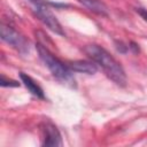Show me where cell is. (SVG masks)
Returning a JSON list of instances; mask_svg holds the SVG:
<instances>
[{
  "label": "cell",
  "instance_id": "3",
  "mask_svg": "<svg viewBox=\"0 0 147 147\" xmlns=\"http://www.w3.org/2000/svg\"><path fill=\"white\" fill-rule=\"evenodd\" d=\"M33 10L34 14L37 15V17L48 28L51 29L53 32L64 36V31L62 29V25L60 24V22L57 21L56 16L51 11V9L47 7L46 1L40 2V3H36L33 5Z\"/></svg>",
  "mask_w": 147,
  "mask_h": 147
},
{
  "label": "cell",
  "instance_id": "1",
  "mask_svg": "<svg viewBox=\"0 0 147 147\" xmlns=\"http://www.w3.org/2000/svg\"><path fill=\"white\" fill-rule=\"evenodd\" d=\"M84 52L93 62H95L98 65L102 68L105 74L115 84L119 86L126 85V75H125L123 67L103 47L95 45V44H91L84 47Z\"/></svg>",
  "mask_w": 147,
  "mask_h": 147
},
{
  "label": "cell",
  "instance_id": "7",
  "mask_svg": "<svg viewBox=\"0 0 147 147\" xmlns=\"http://www.w3.org/2000/svg\"><path fill=\"white\" fill-rule=\"evenodd\" d=\"M20 78L22 80V83L24 84V86L29 90V92L31 94H33L34 96L39 98V99H45V94L42 88L37 84V82H34L29 75L24 74V72H20Z\"/></svg>",
  "mask_w": 147,
  "mask_h": 147
},
{
  "label": "cell",
  "instance_id": "5",
  "mask_svg": "<svg viewBox=\"0 0 147 147\" xmlns=\"http://www.w3.org/2000/svg\"><path fill=\"white\" fill-rule=\"evenodd\" d=\"M41 131H42V138H44V141H42L44 146H61L62 145L61 134L54 124L49 122L44 123L41 126Z\"/></svg>",
  "mask_w": 147,
  "mask_h": 147
},
{
  "label": "cell",
  "instance_id": "2",
  "mask_svg": "<svg viewBox=\"0 0 147 147\" xmlns=\"http://www.w3.org/2000/svg\"><path fill=\"white\" fill-rule=\"evenodd\" d=\"M36 48H37V52L39 54V57L41 59V61L49 69V71L52 72V75L55 78H57V79H60V80H62L64 83H75L72 74H71V70L69 69L68 65H65L63 62H61L44 45L37 44Z\"/></svg>",
  "mask_w": 147,
  "mask_h": 147
},
{
  "label": "cell",
  "instance_id": "11",
  "mask_svg": "<svg viewBox=\"0 0 147 147\" xmlns=\"http://www.w3.org/2000/svg\"><path fill=\"white\" fill-rule=\"evenodd\" d=\"M45 0H30V2L32 5H36V3H40V2H44Z\"/></svg>",
  "mask_w": 147,
  "mask_h": 147
},
{
  "label": "cell",
  "instance_id": "8",
  "mask_svg": "<svg viewBox=\"0 0 147 147\" xmlns=\"http://www.w3.org/2000/svg\"><path fill=\"white\" fill-rule=\"evenodd\" d=\"M78 1L84 7H86L88 10H91L98 15H101V16L108 15V7L101 0H78Z\"/></svg>",
  "mask_w": 147,
  "mask_h": 147
},
{
  "label": "cell",
  "instance_id": "9",
  "mask_svg": "<svg viewBox=\"0 0 147 147\" xmlns=\"http://www.w3.org/2000/svg\"><path fill=\"white\" fill-rule=\"evenodd\" d=\"M0 84H1V86H3V87H6V86H10V87H16V86H20V83H18V82L13 80V79H8V78H6L3 75L1 76Z\"/></svg>",
  "mask_w": 147,
  "mask_h": 147
},
{
  "label": "cell",
  "instance_id": "10",
  "mask_svg": "<svg viewBox=\"0 0 147 147\" xmlns=\"http://www.w3.org/2000/svg\"><path fill=\"white\" fill-rule=\"evenodd\" d=\"M136 10H137V13L147 22V9H145V8H137Z\"/></svg>",
  "mask_w": 147,
  "mask_h": 147
},
{
  "label": "cell",
  "instance_id": "4",
  "mask_svg": "<svg viewBox=\"0 0 147 147\" xmlns=\"http://www.w3.org/2000/svg\"><path fill=\"white\" fill-rule=\"evenodd\" d=\"M0 33H1V39L3 41H6L7 44H9L11 47L16 48L21 53H26L29 51V41L11 26L1 24Z\"/></svg>",
  "mask_w": 147,
  "mask_h": 147
},
{
  "label": "cell",
  "instance_id": "6",
  "mask_svg": "<svg viewBox=\"0 0 147 147\" xmlns=\"http://www.w3.org/2000/svg\"><path fill=\"white\" fill-rule=\"evenodd\" d=\"M68 67L71 71L80 72V74H87V75H94L98 71L96 63L93 61H87V60L70 61L68 63Z\"/></svg>",
  "mask_w": 147,
  "mask_h": 147
}]
</instances>
